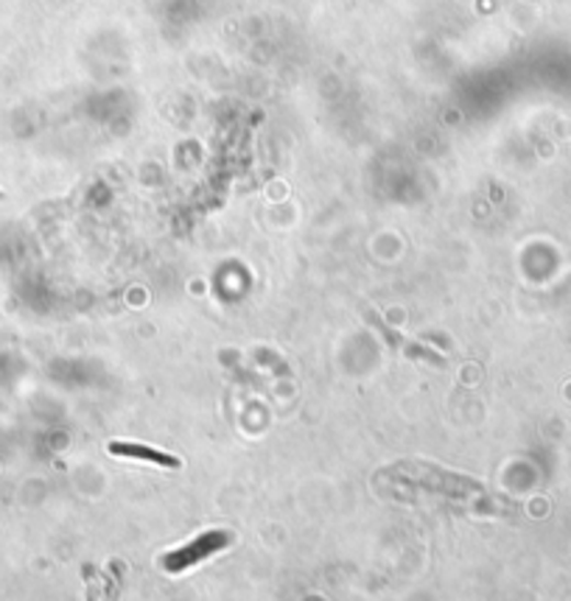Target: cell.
Returning <instances> with one entry per match:
<instances>
[{"label":"cell","mask_w":571,"mask_h":601,"mask_svg":"<svg viewBox=\"0 0 571 601\" xmlns=\"http://www.w3.org/2000/svg\"><path fill=\"white\" fill-rule=\"evenodd\" d=\"M110 453H115V456H126V460H141V462H152V465H160V467H182V462L177 460V456H168V453L155 451V447H146V445H132V442H112Z\"/></svg>","instance_id":"cell-2"},{"label":"cell","mask_w":571,"mask_h":601,"mask_svg":"<svg viewBox=\"0 0 571 601\" xmlns=\"http://www.w3.org/2000/svg\"><path fill=\"white\" fill-rule=\"evenodd\" d=\"M227 543H231V534L227 532H219V529L216 532H205L202 537H197L193 543H188V546L166 554V557L160 559V565L168 570V574H180V570H186V568H191V565L208 559L211 554L222 552Z\"/></svg>","instance_id":"cell-1"}]
</instances>
